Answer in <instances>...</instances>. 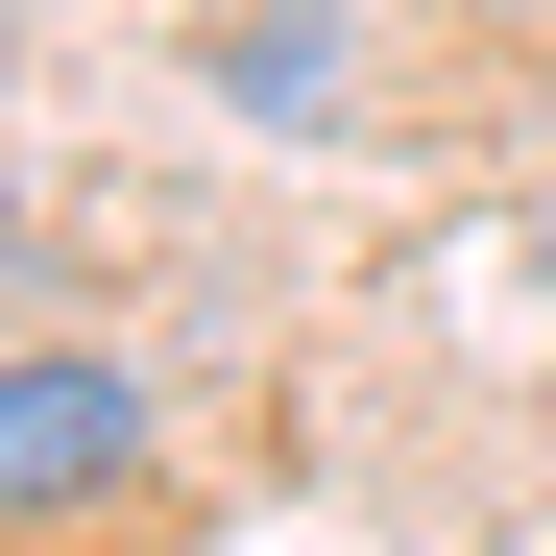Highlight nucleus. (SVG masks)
Returning a JSON list of instances; mask_svg holds the SVG:
<instances>
[{"mask_svg":"<svg viewBox=\"0 0 556 556\" xmlns=\"http://www.w3.org/2000/svg\"><path fill=\"white\" fill-rule=\"evenodd\" d=\"M98 484H146V388L73 363V339H25V363H0V532H25V508H98Z\"/></svg>","mask_w":556,"mask_h":556,"instance_id":"nucleus-1","label":"nucleus"},{"mask_svg":"<svg viewBox=\"0 0 556 556\" xmlns=\"http://www.w3.org/2000/svg\"><path fill=\"white\" fill-rule=\"evenodd\" d=\"M508 25H556V0H508Z\"/></svg>","mask_w":556,"mask_h":556,"instance_id":"nucleus-2","label":"nucleus"}]
</instances>
